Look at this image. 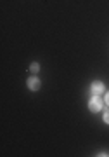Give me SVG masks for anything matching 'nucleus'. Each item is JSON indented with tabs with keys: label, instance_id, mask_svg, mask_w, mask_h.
<instances>
[{
	"label": "nucleus",
	"instance_id": "obj_1",
	"mask_svg": "<svg viewBox=\"0 0 109 157\" xmlns=\"http://www.w3.org/2000/svg\"><path fill=\"white\" fill-rule=\"evenodd\" d=\"M88 107H90L92 112H99V110L102 108V101H100V98H95V96H93L92 100H90V105H88Z\"/></svg>",
	"mask_w": 109,
	"mask_h": 157
},
{
	"label": "nucleus",
	"instance_id": "obj_2",
	"mask_svg": "<svg viewBox=\"0 0 109 157\" xmlns=\"http://www.w3.org/2000/svg\"><path fill=\"white\" fill-rule=\"evenodd\" d=\"M92 93L93 94H100V93H104V84H100V82H93L92 84Z\"/></svg>",
	"mask_w": 109,
	"mask_h": 157
},
{
	"label": "nucleus",
	"instance_id": "obj_3",
	"mask_svg": "<svg viewBox=\"0 0 109 157\" xmlns=\"http://www.w3.org/2000/svg\"><path fill=\"white\" fill-rule=\"evenodd\" d=\"M28 86H30V89H33V91H37L40 87V80L38 78H30V80H28Z\"/></svg>",
	"mask_w": 109,
	"mask_h": 157
},
{
	"label": "nucleus",
	"instance_id": "obj_4",
	"mask_svg": "<svg viewBox=\"0 0 109 157\" xmlns=\"http://www.w3.org/2000/svg\"><path fill=\"white\" fill-rule=\"evenodd\" d=\"M38 70H40V67L37 65V63H33L31 65V72H38Z\"/></svg>",
	"mask_w": 109,
	"mask_h": 157
},
{
	"label": "nucleus",
	"instance_id": "obj_5",
	"mask_svg": "<svg viewBox=\"0 0 109 157\" xmlns=\"http://www.w3.org/2000/svg\"><path fill=\"white\" fill-rule=\"evenodd\" d=\"M104 122H107V124H109V112L104 113Z\"/></svg>",
	"mask_w": 109,
	"mask_h": 157
},
{
	"label": "nucleus",
	"instance_id": "obj_6",
	"mask_svg": "<svg viewBox=\"0 0 109 157\" xmlns=\"http://www.w3.org/2000/svg\"><path fill=\"white\" fill-rule=\"evenodd\" d=\"M106 100H107V105H109V93H107V98H106Z\"/></svg>",
	"mask_w": 109,
	"mask_h": 157
}]
</instances>
